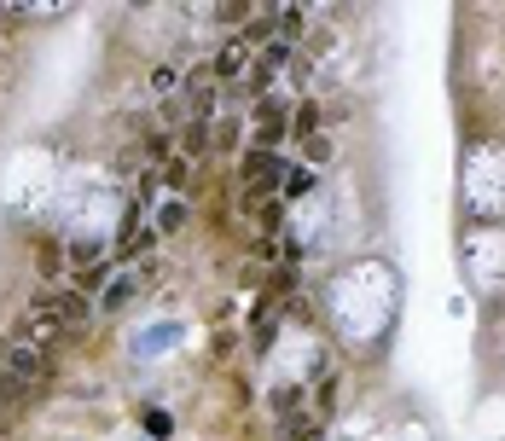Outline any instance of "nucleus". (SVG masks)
<instances>
[{
    "instance_id": "6e6552de",
    "label": "nucleus",
    "mask_w": 505,
    "mask_h": 441,
    "mask_svg": "<svg viewBox=\"0 0 505 441\" xmlns=\"http://www.w3.org/2000/svg\"><path fill=\"white\" fill-rule=\"evenodd\" d=\"M302 157H308V163H326V157H331V134L326 128L308 134V140H302Z\"/></svg>"
},
{
    "instance_id": "20e7f679",
    "label": "nucleus",
    "mask_w": 505,
    "mask_h": 441,
    "mask_svg": "<svg viewBox=\"0 0 505 441\" xmlns=\"http://www.w3.org/2000/svg\"><path fill=\"white\" fill-rule=\"evenodd\" d=\"M256 53H262V47H256L250 35H227V41H221V53L209 58V70H215V82H250Z\"/></svg>"
},
{
    "instance_id": "9d476101",
    "label": "nucleus",
    "mask_w": 505,
    "mask_h": 441,
    "mask_svg": "<svg viewBox=\"0 0 505 441\" xmlns=\"http://www.w3.org/2000/svg\"><path fill=\"white\" fill-rule=\"evenodd\" d=\"M180 227H187V203H169L163 220H157V232H180Z\"/></svg>"
},
{
    "instance_id": "7ed1b4c3",
    "label": "nucleus",
    "mask_w": 505,
    "mask_h": 441,
    "mask_svg": "<svg viewBox=\"0 0 505 441\" xmlns=\"http://www.w3.org/2000/svg\"><path fill=\"white\" fill-rule=\"evenodd\" d=\"M30 308H35V314H47V320H58L65 331H76L82 320H88V297H82L76 285H47V290H35Z\"/></svg>"
},
{
    "instance_id": "39448f33",
    "label": "nucleus",
    "mask_w": 505,
    "mask_h": 441,
    "mask_svg": "<svg viewBox=\"0 0 505 441\" xmlns=\"http://www.w3.org/2000/svg\"><path fill=\"white\" fill-rule=\"evenodd\" d=\"M58 337H65V325L47 320V314H35V308H23L18 314V331H12V342H30V349H41V354H53Z\"/></svg>"
},
{
    "instance_id": "ddd939ff",
    "label": "nucleus",
    "mask_w": 505,
    "mask_h": 441,
    "mask_svg": "<svg viewBox=\"0 0 505 441\" xmlns=\"http://www.w3.org/2000/svg\"><path fill=\"white\" fill-rule=\"evenodd\" d=\"M6 401H12V395H6V384H0V407H6Z\"/></svg>"
},
{
    "instance_id": "f257e3e1",
    "label": "nucleus",
    "mask_w": 505,
    "mask_h": 441,
    "mask_svg": "<svg viewBox=\"0 0 505 441\" xmlns=\"http://www.w3.org/2000/svg\"><path fill=\"white\" fill-rule=\"evenodd\" d=\"M47 377H53V354L30 349V342H6V349H0V384H6L12 401L35 395Z\"/></svg>"
},
{
    "instance_id": "9b49d317",
    "label": "nucleus",
    "mask_w": 505,
    "mask_h": 441,
    "mask_svg": "<svg viewBox=\"0 0 505 441\" xmlns=\"http://www.w3.org/2000/svg\"><path fill=\"white\" fill-rule=\"evenodd\" d=\"M187 175H192V163H187V157H175V163L163 169V186H187Z\"/></svg>"
},
{
    "instance_id": "423d86ee",
    "label": "nucleus",
    "mask_w": 505,
    "mask_h": 441,
    "mask_svg": "<svg viewBox=\"0 0 505 441\" xmlns=\"http://www.w3.org/2000/svg\"><path fill=\"white\" fill-rule=\"evenodd\" d=\"M152 238H157V227H145L140 215H122V238H117V255H128V262H134V255H145V250H152Z\"/></svg>"
},
{
    "instance_id": "f03ea898",
    "label": "nucleus",
    "mask_w": 505,
    "mask_h": 441,
    "mask_svg": "<svg viewBox=\"0 0 505 441\" xmlns=\"http://www.w3.org/2000/svg\"><path fill=\"white\" fill-rule=\"evenodd\" d=\"M291 134V105L285 99H256L250 105V145L256 151H279Z\"/></svg>"
},
{
    "instance_id": "1a4fd4ad",
    "label": "nucleus",
    "mask_w": 505,
    "mask_h": 441,
    "mask_svg": "<svg viewBox=\"0 0 505 441\" xmlns=\"http://www.w3.org/2000/svg\"><path fill=\"white\" fill-rule=\"evenodd\" d=\"M180 82H187V76H180V70H175V65H157V76H152V88H157V93H163V99H169V93H175V88H180Z\"/></svg>"
},
{
    "instance_id": "f8f14e48",
    "label": "nucleus",
    "mask_w": 505,
    "mask_h": 441,
    "mask_svg": "<svg viewBox=\"0 0 505 441\" xmlns=\"http://www.w3.org/2000/svg\"><path fill=\"white\" fill-rule=\"evenodd\" d=\"M145 430H152V436H169V430H175V419H169L163 407H152V412H145Z\"/></svg>"
},
{
    "instance_id": "0eeeda50",
    "label": "nucleus",
    "mask_w": 505,
    "mask_h": 441,
    "mask_svg": "<svg viewBox=\"0 0 505 441\" xmlns=\"http://www.w3.org/2000/svg\"><path fill=\"white\" fill-rule=\"evenodd\" d=\"M145 157H152V163H175V134H169V128H152V134H145Z\"/></svg>"
}]
</instances>
